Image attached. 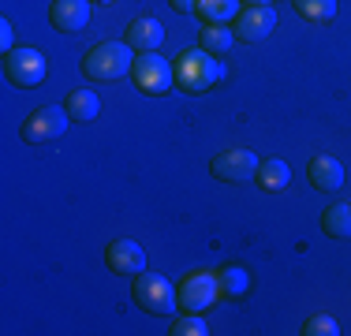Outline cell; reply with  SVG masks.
<instances>
[{
    "mask_svg": "<svg viewBox=\"0 0 351 336\" xmlns=\"http://www.w3.org/2000/svg\"><path fill=\"white\" fill-rule=\"evenodd\" d=\"M172 75H176V86H180L183 94L198 97V94H206L217 79H224V67L213 53H206V49L198 45V49H187V53L172 64Z\"/></svg>",
    "mask_w": 351,
    "mask_h": 336,
    "instance_id": "6da1fadb",
    "label": "cell"
},
{
    "mask_svg": "<svg viewBox=\"0 0 351 336\" xmlns=\"http://www.w3.org/2000/svg\"><path fill=\"white\" fill-rule=\"evenodd\" d=\"M131 67H135V49L128 41H101L82 56V75L94 82H116L131 75Z\"/></svg>",
    "mask_w": 351,
    "mask_h": 336,
    "instance_id": "7a4b0ae2",
    "label": "cell"
},
{
    "mask_svg": "<svg viewBox=\"0 0 351 336\" xmlns=\"http://www.w3.org/2000/svg\"><path fill=\"white\" fill-rule=\"evenodd\" d=\"M135 302L146 314L169 317L172 310L180 307V291H176L161 273H138L135 276Z\"/></svg>",
    "mask_w": 351,
    "mask_h": 336,
    "instance_id": "3957f363",
    "label": "cell"
},
{
    "mask_svg": "<svg viewBox=\"0 0 351 336\" xmlns=\"http://www.w3.org/2000/svg\"><path fill=\"white\" fill-rule=\"evenodd\" d=\"M68 123H71V116H68V108H60V105H41L34 108V112L23 120V142H30V146H45V142H56L64 131H68Z\"/></svg>",
    "mask_w": 351,
    "mask_h": 336,
    "instance_id": "277c9868",
    "label": "cell"
},
{
    "mask_svg": "<svg viewBox=\"0 0 351 336\" xmlns=\"http://www.w3.org/2000/svg\"><path fill=\"white\" fill-rule=\"evenodd\" d=\"M131 75H135V86L142 90V94H149V97H161V94H169V90L176 86L172 64L165 60V56H157V53H138Z\"/></svg>",
    "mask_w": 351,
    "mask_h": 336,
    "instance_id": "5b68a950",
    "label": "cell"
},
{
    "mask_svg": "<svg viewBox=\"0 0 351 336\" xmlns=\"http://www.w3.org/2000/svg\"><path fill=\"white\" fill-rule=\"evenodd\" d=\"M273 30H277V12H273L269 4L243 8V12L232 19V34H236V41H243V45H258V41H265Z\"/></svg>",
    "mask_w": 351,
    "mask_h": 336,
    "instance_id": "8992f818",
    "label": "cell"
},
{
    "mask_svg": "<svg viewBox=\"0 0 351 336\" xmlns=\"http://www.w3.org/2000/svg\"><path fill=\"white\" fill-rule=\"evenodd\" d=\"M49 71V60L38 53V49H12L4 53V75L15 82V86H38Z\"/></svg>",
    "mask_w": 351,
    "mask_h": 336,
    "instance_id": "52a82bcc",
    "label": "cell"
},
{
    "mask_svg": "<svg viewBox=\"0 0 351 336\" xmlns=\"http://www.w3.org/2000/svg\"><path fill=\"white\" fill-rule=\"evenodd\" d=\"M176 291H180L183 314H202L206 307H213V302L221 299V284H217V276H210V273H191Z\"/></svg>",
    "mask_w": 351,
    "mask_h": 336,
    "instance_id": "ba28073f",
    "label": "cell"
},
{
    "mask_svg": "<svg viewBox=\"0 0 351 336\" xmlns=\"http://www.w3.org/2000/svg\"><path fill=\"white\" fill-rule=\"evenodd\" d=\"M210 172H213V180H221V183H247V180H254V172H258V157L250 154V149H224V154L213 157Z\"/></svg>",
    "mask_w": 351,
    "mask_h": 336,
    "instance_id": "9c48e42d",
    "label": "cell"
},
{
    "mask_svg": "<svg viewBox=\"0 0 351 336\" xmlns=\"http://www.w3.org/2000/svg\"><path fill=\"white\" fill-rule=\"evenodd\" d=\"M105 262L120 276H138V273H146V250L135 239H116V243H108Z\"/></svg>",
    "mask_w": 351,
    "mask_h": 336,
    "instance_id": "30bf717a",
    "label": "cell"
},
{
    "mask_svg": "<svg viewBox=\"0 0 351 336\" xmlns=\"http://www.w3.org/2000/svg\"><path fill=\"white\" fill-rule=\"evenodd\" d=\"M90 4H94V0H53V8H49V23H53V30L79 34L90 23Z\"/></svg>",
    "mask_w": 351,
    "mask_h": 336,
    "instance_id": "8fae6325",
    "label": "cell"
},
{
    "mask_svg": "<svg viewBox=\"0 0 351 336\" xmlns=\"http://www.w3.org/2000/svg\"><path fill=\"white\" fill-rule=\"evenodd\" d=\"M161 41H165V27L154 19V15H138V19H131L128 45L135 49V53H157Z\"/></svg>",
    "mask_w": 351,
    "mask_h": 336,
    "instance_id": "7c38bea8",
    "label": "cell"
},
{
    "mask_svg": "<svg viewBox=\"0 0 351 336\" xmlns=\"http://www.w3.org/2000/svg\"><path fill=\"white\" fill-rule=\"evenodd\" d=\"M311 183L317 191H340L344 187V165L337 161V157L322 154L311 161Z\"/></svg>",
    "mask_w": 351,
    "mask_h": 336,
    "instance_id": "4fadbf2b",
    "label": "cell"
},
{
    "mask_svg": "<svg viewBox=\"0 0 351 336\" xmlns=\"http://www.w3.org/2000/svg\"><path fill=\"white\" fill-rule=\"evenodd\" d=\"M254 183L262 191H269V195H277V191H284L291 183V168L280 161V157H269V161H262L258 165V172H254Z\"/></svg>",
    "mask_w": 351,
    "mask_h": 336,
    "instance_id": "5bb4252c",
    "label": "cell"
},
{
    "mask_svg": "<svg viewBox=\"0 0 351 336\" xmlns=\"http://www.w3.org/2000/svg\"><path fill=\"white\" fill-rule=\"evenodd\" d=\"M68 116L71 120H79V123H90V120H97V112H101V97L94 94V90H71L68 94Z\"/></svg>",
    "mask_w": 351,
    "mask_h": 336,
    "instance_id": "9a60e30c",
    "label": "cell"
},
{
    "mask_svg": "<svg viewBox=\"0 0 351 336\" xmlns=\"http://www.w3.org/2000/svg\"><path fill=\"white\" fill-rule=\"evenodd\" d=\"M232 41H236V34H232V27H224V23H206L198 30V45L213 56H224L232 49Z\"/></svg>",
    "mask_w": 351,
    "mask_h": 336,
    "instance_id": "2e32d148",
    "label": "cell"
},
{
    "mask_svg": "<svg viewBox=\"0 0 351 336\" xmlns=\"http://www.w3.org/2000/svg\"><path fill=\"white\" fill-rule=\"evenodd\" d=\"M322 232L329 239H351V206H329L322 213Z\"/></svg>",
    "mask_w": 351,
    "mask_h": 336,
    "instance_id": "e0dca14e",
    "label": "cell"
},
{
    "mask_svg": "<svg viewBox=\"0 0 351 336\" xmlns=\"http://www.w3.org/2000/svg\"><path fill=\"white\" fill-rule=\"evenodd\" d=\"M217 284H221V296L228 299H243L247 288H250V276L243 265H224L221 273H217Z\"/></svg>",
    "mask_w": 351,
    "mask_h": 336,
    "instance_id": "ac0fdd59",
    "label": "cell"
},
{
    "mask_svg": "<svg viewBox=\"0 0 351 336\" xmlns=\"http://www.w3.org/2000/svg\"><path fill=\"white\" fill-rule=\"evenodd\" d=\"M243 0H198V15L206 23H232L239 15Z\"/></svg>",
    "mask_w": 351,
    "mask_h": 336,
    "instance_id": "d6986e66",
    "label": "cell"
},
{
    "mask_svg": "<svg viewBox=\"0 0 351 336\" xmlns=\"http://www.w3.org/2000/svg\"><path fill=\"white\" fill-rule=\"evenodd\" d=\"M291 8L311 23H332L337 19V0H291Z\"/></svg>",
    "mask_w": 351,
    "mask_h": 336,
    "instance_id": "ffe728a7",
    "label": "cell"
},
{
    "mask_svg": "<svg viewBox=\"0 0 351 336\" xmlns=\"http://www.w3.org/2000/svg\"><path fill=\"white\" fill-rule=\"evenodd\" d=\"M172 336H206L210 329H206V322H202V314H183V317H176L172 322Z\"/></svg>",
    "mask_w": 351,
    "mask_h": 336,
    "instance_id": "44dd1931",
    "label": "cell"
},
{
    "mask_svg": "<svg viewBox=\"0 0 351 336\" xmlns=\"http://www.w3.org/2000/svg\"><path fill=\"white\" fill-rule=\"evenodd\" d=\"M303 333L306 336H337L340 325H337V317H329V314H314L311 322L303 325Z\"/></svg>",
    "mask_w": 351,
    "mask_h": 336,
    "instance_id": "7402d4cb",
    "label": "cell"
},
{
    "mask_svg": "<svg viewBox=\"0 0 351 336\" xmlns=\"http://www.w3.org/2000/svg\"><path fill=\"white\" fill-rule=\"evenodd\" d=\"M12 41H15V30H12V19H0V49L4 53H12Z\"/></svg>",
    "mask_w": 351,
    "mask_h": 336,
    "instance_id": "603a6c76",
    "label": "cell"
},
{
    "mask_svg": "<svg viewBox=\"0 0 351 336\" xmlns=\"http://www.w3.org/2000/svg\"><path fill=\"white\" fill-rule=\"evenodd\" d=\"M169 4H172L180 15H195V12H198V0H169Z\"/></svg>",
    "mask_w": 351,
    "mask_h": 336,
    "instance_id": "cb8c5ba5",
    "label": "cell"
},
{
    "mask_svg": "<svg viewBox=\"0 0 351 336\" xmlns=\"http://www.w3.org/2000/svg\"><path fill=\"white\" fill-rule=\"evenodd\" d=\"M247 8H254V4H269V0H243Z\"/></svg>",
    "mask_w": 351,
    "mask_h": 336,
    "instance_id": "d4e9b609",
    "label": "cell"
},
{
    "mask_svg": "<svg viewBox=\"0 0 351 336\" xmlns=\"http://www.w3.org/2000/svg\"><path fill=\"white\" fill-rule=\"evenodd\" d=\"M94 4H112V0H94Z\"/></svg>",
    "mask_w": 351,
    "mask_h": 336,
    "instance_id": "484cf974",
    "label": "cell"
}]
</instances>
